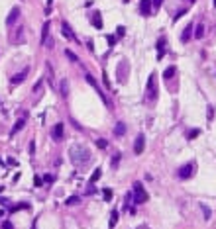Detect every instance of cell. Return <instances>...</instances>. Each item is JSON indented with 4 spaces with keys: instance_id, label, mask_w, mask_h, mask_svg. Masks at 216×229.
I'll return each mask as SVG.
<instances>
[{
    "instance_id": "1",
    "label": "cell",
    "mask_w": 216,
    "mask_h": 229,
    "mask_svg": "<svg viewBox=\"0 0 216 229\" xmlns=\"http://www.w3.org/2000/svg\"><path fill=\"white\" fill-rule=\"evenodd\" d=\"M69 157H71L75 166H86L90 161V151L86 147H83V145H73L69 149Z\"/></svg>"
},
{
    "instance_id": "2",
    "label": "cell",
    "mask_w": 216,
    "mask_h": 229,
    "mask_svg": "<svg viewBox=\"0 0 216 229\" xmlns=\"http://www.w3.org/2000/svg\"><path fill=\"white\" fill-rule=\"evenodd\" d=\"M134 196H132V200H134L136 204H143V202H147V192H145V190L142 188V184H140V182H136L134 184Z\"/></svg>"
},
{
    "instance_id": "3",
    "label": "cell",
    "mask_w": 216,
    "mask_h": 229,
    "mask_svg": "<svg viewBox=\"0 0 216 229\" xmlns=\"http://www.w3.org/2000/svg\"><path fill=\"white\" fill-rule=\"evenodd\" d=\"M193 165L191 163H187V165H183L179 170H177V178L179 180H187V178H191V174H193Z\"/></svg>"
},
{
    "instance_id": "4",
    "label": "cell",
    "mask_w": 216,
    "mask_h": 229,
    "mask_svg": "<svg viewBox=\"0 0 216 229\" xmlns=\"http://www.w3.org/2000/svg\"><path fill=\"white\" fill-rule=\"evenodd\" d=\"M147 98L151 100V102L157 98V90H155V74H149V78H147Z\"/></svg>"
},
{
    "instance_id": "5",
    "label": "cell",
    "mask_w": 216,
    "mask_h": 229,
    "mask_svg": "<svg viewBox=\"0 0 216 229\" xmlns=\"http://www.w3.org/2000/svg\"><path fill=\"white\" fill-rule=\"evenodd\" d=\"M63 131H65V126H63V123H55V126H53V129H51V137L55 141H61V139H63Z\"/></svg>"
},
{
    "instance_id": "6",
    "label": "cell",
    "mask_w": 216,
    "mask_h": 229,
    "mask_svg": "<svg viewBox=\"0 0 216 229\" xmlns=\"http://www.w3.org/2000/svg\"><path fill=\"white\" fill-rule=\"evenodd\" d=\"M143 145H145L143 133H140V135L136 137V143H134V153H136V155H142V153H143Z\"/></svg>"
},
{
    "instance_id": "7",
    "label": "cell",
    "mask_w": 216,
    "mask_h": 229,
    "mask_svg": "<svg viewBox=\"0 0 216 229\" xmlns=\"http://www.w3.org/2000/svg\"><path fill=\"white\" fill-rule=\"evenodd\" d=\"M61 31H63V35L67 37V39L77 41V37H75V33H73V30H71V26H69V22H63V24H61Z\"/></svg>"
},
{
    "instance_id": "8",
    "label": "cell",
    "mask_w": 216,
    "mask_h": 229,
    "mask_svg": "<svg viewBox=\"0 0 216 229\" xmlns=\"http://www.w3.org/2000/svg\"><path fill=\"white\" fill-rule=\"evenodd\" d=\"M18 16H20V8L14 6V8H12V12L8 14V18H6V24H8V26H14L16 20H18Z\"/></svg>"
},
{
    "instance_id": "9",
    "label": "cell",
    "mask_w": 216,
    "mask_h": 229,
    "mask_svg": "<svg viewBox=\"0 0 216 229\" xmlns=\"http://www.w3.org/2000/svg\"><path fill=\"white\" fill-rule=\"evenodd\" d=\"M86 82H89V84H90V86H93V88H94V90H96V92H98V94H100V98H102V100H104V104H108V100H106V96H104V94H102V90H100V88H98V84H96V80H94V78H93V77H90V74H86Z\"/></svg>"
},
{
    "instance_id": "10",
    "label": "cell",
    "mask_w": 216,
    "mask_h": 229,
    "mask_svg": "<svg viewBox=\"0 0 216 229\" xmlns=\"http://www.w3.org/2000/svg\"><path fill=\"white\" fill-rule=\"evenodd\" d=\"M140 12H142L143 16L151 14V0H142V2H140Z\"/></svg>"
},
{
    "instance_id": "11",
    "label": "cell",
    "mask_w": 216,
    "mask_h": 229,
    "mask_svg": "<svg viewBox=\"0 0 216 229\" xmlns=\"http://www.w3.org/2000/svg\"><path fill=\"white\" fill-rule=\"evenodd\" d=\"M193 30H194L193 24H189V26L183 30V33H181V41H183V43H187V41L191 39V35H193Z\"/></svg>"
},
{
    "instance_id": "12",
    "label": "cell",
    "mask_w": 216,
    "mask_h": 229,
    "mask_svg": "<svg viewBox=\"0 0 216 229\" xmlns=\"http://www.w3.org/2000/svg\"><path fill=\"white\" fill-rule=\"evenodd\" d=\"M165 37H161L159 39V43H157V59H163V55H165Z\"/></svg>"
},
{
    "instance_id": "13",
    "label": "cell",
    "mask_w": 216,
    "mask_h": 229,
    "mask_svg": "<svg viewBox=\"0 0 216 229\" xmlns=\"http://www.w3.org/2000/svg\"><path fill=\"white\" fill-rule=\"evenodd\" d=\"M26 77H28V69H24L20 74H16V77L12 78V84L16 86V84H20V82H24V78H26Z\"/></svg>"
},
{
    "instance_id": "14",
    "label": "cell",
    "mask_w": 216,
    "mask_h": 229,
    "mask_svg": "<svg viewBox=\"0 0 216 229\" xmlns=\"http://www.w3.org/2000/svg\"><path fill=\"white\" fill-rule=\"evenodd\" d=\"M93 26L96 28V30H102V16H100V12L93 14Z\"/></svg>"
},
{
    "instance_id": "15",
    "label": "cell",
    "mask_w": 216,
    "mask_h": 229,
    "mask_svg": "<svg viewBox=\"0 0 216 229\" xmlns=\"http://www.w3.org/2000/svg\"><path fill=\"white\" fill-rule=\"evenodd\" d=\"M114 133L118 137H122L124 133H126V123H124V122H118V123H116V127H114Z\"/></svg>"
},
{
    "instance_id": "16",
    "label": "cell",
    "mask_w": 216,
    "mask_h": 229,
    "mask_svg": "<svg viewBox=\"0 0 216 229\" xmlns=\"http://www.w3.org/2000/svg\"><path fill=\"white\" fill-rule=\"evenodd\" d=\"M24 126H26V118H22V119H20V122H16V126L12 127V131H10V133H12V135H16V133H18L20 129H22Z\"/></svg>"
},
{
    "instance_id": "17",
    "label": "cell",
    "mask_w": 216,
    "mask_h": 229,
    "mask_svg": "<svg viewBox=\"0 0 216 229\" xmlns=\"http://www.w3.org/2000/svg\"><path fill=\"white\" fill-rule=\"evenodd\" d=\"M47 33H49V22H45L43 30H41V45H45V41H47Z\"/></svg>"
},
{
    "instance_id": "18",
    "label": "cell",
    "mask_w": 216,
    "mask_h": 229,
    "mask_svg": "<svg viewBox=\"0 0 216 229\" xmlns=\"http://www.w3.org/2000/svg\"><path fill=\"white\" fill-rule=\"evenodd\" d=\"M194 37H197V39H202V37H204V26H202V24H198V26L194 28Z\"/></svg>"
},
{
    "instance_id": "19",
    "label": "cell",
    "mask_w": 216,
    "mask_h": 229,
    "mask_svg": "<svg viewBox=\"0 0 216 229\" xmlns=\"http://www.w3.org/2000/svg\"><path fill=\"white\" fill-rule=\"evenodd\" d=\"M100 176H102V168H94V170H93V174H90V182L94 184V182H96Z\"/></svg>"
},
{
    "instance_id": "20",
    "label": "cell",
    "mask_w": 216,
    "mask_h": 229,
    "mask_svg": "<svg viewBox=\"0 0 216 229\" xmlns=\"http://www.w3.org/2000/svg\"><path fill=\"white\" fill-rule=\"evenodd\" d=\"M59 84H61V94H63V96H67V94H69V82L67 80H61Z\"/></svg>"
},
{
    "instance_id": "21",
    "label": "cell",
    "mask_w": 216,
    "mask_h": 229,
    "mask_svg": "<svg viewBox=\"0 0 216 229\" xmlns=\"http://www.w3.org/2000/svg\"><path fill=\"white\" fill-rule=\"evenodd\" d=\"M173 74H175V67H169V69L163 73V78H165V80H169V78H171Z\"/></svg>"
},
{
    "instance_id": "22",
    "label": "cell",
    "mask_w": 216,
    "mask_h": 229,
    "mask_svg": "<svg viewBox=\"0 0 216 229\" xmlns=\"http://www.w3.org/2000/svg\"><path fill=\"white\" fill-rule=\"evenodd\" d=\"M79 202H81V198H79V196H71V198L65 200V204H67V206H75V204H79Z\"/></svg>"
},
{
    "instance_id": "23",
    "label": "cell",
    "mask_w": 216,
    "mask_h": 229,
    "mask_svg": "<svg viewBox=\"0 0 216 229\" xmlns=\"http://www.w3.org/2000/svg\"><path fill=\"white\" fill-rule=\"evenodd\" d=\"M116 223H118V211H112V215H110V227H116Z\"/></svg>"
},
{
    "instance_id": "24",
    "label": "cell",
    "mask_w": 216,
    "mask_h": 229,
    "mask_svg": "<svg viewBox=\"0 0 216 229\" xmlns=\"http://www.w3.org/2000/svg\"><path fill=\"white\" fill-rule=\"evenodd\" d=\"M65 55H67V59H69V61H73V63H77V61H79V57L75 55L71 49H67V51H65Z\"/></svg>"
},
{
    "instance_id": "25",
    "label": "cell",
    "mask_w": 216,
    "mask_h": 229,
    "mask_svg": "<svg viewBox=\"0 0 216 229\" xmlns=\"http://www.w3.org/2000/svg\"><path fill=\"white\" fill-rule=\"evenodd\" d=\"M118 161H120V153H114V157L110 159V165L116 168V166H118Z\"/></svg>"
},
{
    "instance_id": "26",
    "label": "cell",
    "mask_w": 216,
    "mask_h": 229,
    "mask_svg": "<svg viewBox=\"0 0 216 229\" xmlns=\"http://www.w3.org/2000/svg\"><path fill=\"white\" fill-rule=\"evenodd\" d=\"M96 147L98 149H106L108 147V141L106 139H96Z\"/></svg>"
},
{
    "instance_id": "27",
    "label": "cell",
    "mask_w": 216,
    "mask_h": 229,
    "mask_svg": "<svg viewBox=\"0 0 216 229\" xmlns=\"http://www.w3.org/2000/svg\"><path fill=\"white\" fill-rule=\"evenodd\" d=\"M102 194H104V200H106V202H110V200H112V190L110 188H104V190H102Z\"/></svg>"
},
{
    "instance_id": "28",
    "label": "cell",
    "mask_w": 216,
    "mask_h": 229,
    "mask_svg": "<svg viewBox=\"0 0 216 229\" xmlns=\"http://www.w3.org/2000/svg\"><path fill=\"white\" fill-rule=\"evenodd\" d=\"M22 208H28V204H18V206H14L10 211H18V210H22Z\"/></svg>"
},
{
    "instance_id": "29",
    "label": "cell",
    "mask_w": 216,
    "mask_h": 229,
    "mask_svg": "<svg viewBox=\"0 0 216 229\" xmlns=\"http://www.w3.org/2000/svg\"><path fill=\"white\" fill-rule=\"evenodd\" d=\"M197 135H198V129H193V131H189V135H187V137H189V139H194Z\"/></svg>"
},
{
    "instance_id": "30",
    "label": "cell",
    "mask_w": 216,
    "mask_h": 229,
    "mask_svg": "<svg viewBox=\"0 0 216 229\" xmlns=\"http://www.w3.org/2000/svg\"><path fill=\"white\" fill-rule=\"evenodd\" d=\"M106 39H108V43H110V45L116 43V35H106Z\"/></svg>"
},
{
    "instance_id": "31",
    "label": "cell",
    "mask_w": 216,
    "mask_h": 229,
    "mask_svg": "<svg viewBox=\"0 0 216 229\" xmlns=\"http://www.w3.org/2000/svg\"><path fill=\"white\" fill-rule=\"evenodd\" d=\"M2 229H14V227H12L10 221H2Z\"/></svg>"
},
{
    "instance_id": "32",
    "label": "cell",
    "mask_w": 216,
    "mask_h": 229,
    "mask_svg": "<svg viewBox=\"0 0 216 229\" xmlns=\"http://www.w3.org/2000/svg\"><path fill=\"white\" fill-rule=\"evenodd\" d=\"M43 180H45V182H53V174H45Z\"/></svg>"
},
{
    "instance_id": "33",
    "label": "cell",
    "mask_w": 216,
    "mask_h": 229,
    "mask_svg": "<svg viewBox=\"0 0 216 229\" xmlns=\"http://www.w3.org/2000/svg\"><path fill=\"white\" fill-rule=\"evenodd\" d=\"M202 210H204V218L208 219V218H210V210H208V208H206V206H202Z\"/></svg>"
},
{
    "instance_id": "34",
    "label": "cell",
    "mask_w": 216,
    "mask_h": 229,
    "mask_svg": "<svg viewBox=\"0 0 216 229\" xmlns=\"http://www.w3.org/2000/svg\"><path fill=\"white\" fill-rule=\"evenodd\" d=\"M34 178H35L34 184H35V186H41V178H39V176H34Z\"/></svg>"
},
{
    "instance_id": "35",
    "label": "cell",
    "mask_w": 216,
    "mask_h": 229,
    "mask_svg": "<svg viewBox=\"0 0 216 229\" xmlns=\"http://www.w3.org/2000/svg\"><path fill=\"white\" fill-rule=\"evenodd\" d=\"M86 194H94V186H93V184H90L89 188H86Z\"/></svg>"
},
{
    "instance_id": "36",
    "label": "cell",
    "mask_w": 216,
    "mask_h": 229,
    "mask_svg": "<svg viewBox=\"0 0 216 229\" xmlns=\"http://www.w3.org/2000/svg\"><path fill=\"white\" fill-rule=\"evenodd\" d=\"M151 2L155 4V8H159V6H161V2H163V0H151Z\"/></svg>"
},
{
    "instance_id": "37",
    "label": "cell",
    "mask_w": 216,
    "mask_h": 229,
    "mask_svg": "<svg viewBox=\"0 0 216 229\" xmlns=\"http://www.w3.org/2000/svg\"><path fill=\"white\" fill-rule=\"evenodd\" d=\"M124 33H126V30H124V28L120 26V28H118V35H124Z\"/></svg>"
},
{
    "instance_id": "38",
    "label": "cell",
    "mask_w": 216,
    "mask_h": 229,
    "mask_svg": "<svg viewBox=\"0 0 216 229\" xmlns=\"http://www.w3.org/2000/svg\"><path fill=\"white\" fill-rule=\"evenodd\" d=\"M8 165L14 166V165H18V163H16V159H12V157H10V159H8Z\"/></svg>"
},
{
    "instance_id": "39",
    "label": "cell",
    "mask_w": 216,
    "mask_h": 229,
    "mask_svg": "<svg viewBox=\"0 0 216 229\" xmlns=\"http://www.w3.org/2000/svg\"><path fill=\"white\" fill-rule=\"evenodd\" d=\"M214 6H216V0H214Z\"/></svg>"
},
{
    "instance_id": "40",
    "label": "cell",
    "mask_w": 216,
    "mask_h": 229,
    "mask_svg": "<svg viewBox=\"0 0 216 229\" xmlns=\"http://www.w3.org/2000/svg\"><path fill=\"white\" fill-rule=\"evenodd\" d=\"M191 2H194V0H191Z\"/></svg>"
}]
</instances>
